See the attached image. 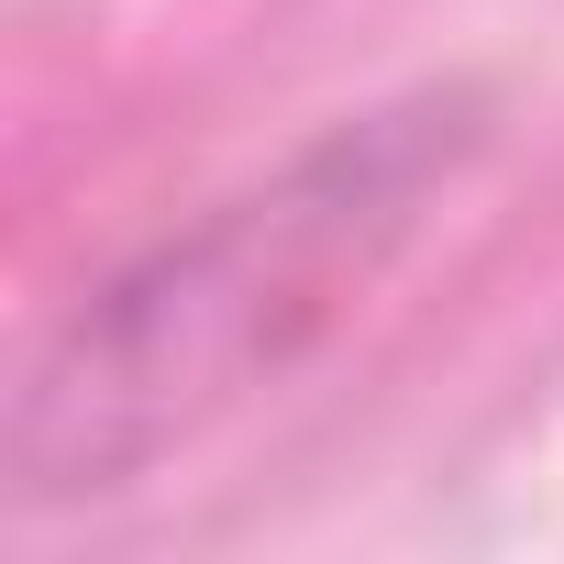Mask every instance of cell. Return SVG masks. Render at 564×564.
Instances as JSON below:
<instances>
[{"label":"cell","instance_id":"obj_1","mask_svg":"<svg viewBox=\"0 0 564 564\" xmlns=\"http://www.w3.org/2000/svg\"><path fill=\"white\" fill-rule=\"evenodd\" d=\"M443 155H454V122L432 133V111H377L311 166H289L265 199H232L210 232L166 243L100 311H78V333L45 355L12 421L23 498L111 487L210 399H232V377L276 366L311 322H333L366 289V265L410 232Z\"/></svg>","mask_w":564,"mask_h":564}]
</instances>
